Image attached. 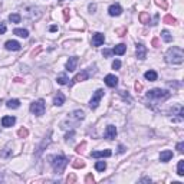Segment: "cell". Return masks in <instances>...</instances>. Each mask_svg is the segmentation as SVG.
I'll list each match as a JSON object with an SVG mask.
<instances>
[{
	"label": "cell",
	"instance_id": "obj_15",
	"mask_svg": "<svg viewBox=\"0 0 184 184\" xmlns=\"http://www.w3.org/2000/svg\"><path fill=\"white\" fill-rule=\"evenodd\" d=\"M5 46H6V49H7V50H20V48H22V46H20V43H19V42H16V40H7Z\"/></svg>",
	"mask_w": 184,
	"mask_h": 184
},
{
	"label": "cell",
	"instance_id": "obj_41",
	"mask_svg": "<svg viewBox=\"0 0 184 184\" xmlns=\"http://www.w3.org/2000/svg\"><path fill=\"white\" fill-rule=\"evenodd\" d=\"M6 29H7V27H6V23H0V33H2V35H3V33H6Z\"/></svg>",
	"mask_w": 184,
	"mask_h": 184
},
{
	"label": "cell",
	"instance_id": "obj_42",
	"mask_svg": "<svg viewBox=\"0 0 184 184\" xmlns=\"http://www.w3.org/2000/svg\"><path fill=\"white\" fill-rule=\"evenodd\" d=\"M117 33H118V36H124L125 33H127V29H125V27H122V29H118V30H117Z\"/></svg>",
	"mask_w": 184,
	"mask_h": 184
},
{
	"label": "cell",
	"instance_id": "obj_27",
	"mask_svg": "<svg viewBox=\"0 0 184 184\" xmlns=\"http://www.w3.org/2000/svg\"><path fill=\"white\" fill-rule=\"evenodd\" d=\"M177 174H179L180 177H183L184 175V161L183 160H180L179 161V165H177Z\"/></svg>",
	"mask_w": 184,
	"mask_h": 184
},
{
	"label": "cell",
	"instance_id": "obj_28",
	"mask_svg": "<svg viewBox=\"0 0 184 184\" xmlns=\"http://www.w3.org/2000/svg\"><path fill=\"white\" fill-rule=\"evenodd\" d=\"M107 168V162L105 161H98L97 164H95V170L97 171H104Z\"/></svg>",
	"mask_w": 184,
	"mask_h": 184
},
{
	"label": "cell",
	"instance_id": "obj_16",
	"mask_svg": "<svg viewBox=\"0 0 184 184\" xmlns=\"http://www.w3.org/2000/svg\"><path fill=\"white\" fill-rule=\"evenodd\" d=\"M63 104H65V95H63L62 92H58V94L53 97V105L60 107V105H63Z\"/></svg>",
	"mask_w": 184,
	"mask_h": 184
},
{
	"label": "cell",
	"instance_id": "obj_20",
	"mask_svg": "<svg viewBox=\"0 0 184 184\" xmlns=\"http://www.w3.org/2000/svg\"><path fill=\"white\" fill-rule=\"evenodd\" d=\"M125 50H127V46H125L124 43H119V45H117V46L112 49V53H115V55H124Z\"/></svg>",
	"mask_w": 184,
	"mask_h": 184
},
{
	"label": "cell",
	"instance_id": "obj_7",
	"mask_svg": "<svg viewBox=\"0 0 184 184\" xmlns=\"http://www.w3.org/2000/svg\"><path fill=\"white\" fill-rule=\"evenodd\" d=\"M88 78H89V70H88V69H83V70L81 72V73H78V75H75V78L72 79V82H70L69 85H73V83H76V82L87 81Z\"/></svg>",
	"mask_w": 184,
	"mask_h": 184
},
{
	"label": "cell",
	"instance_id": "obj_17",
	"mask_svg": "<svg viewBox=\"0 0 184 184\" xmlns=\"http://www.w3.org/2000/svg\"><path fill=\"white\" fill-rule=\"evenodd\" d=\"M15 122H16V118H15V117H3V118H2V125L6 127V128L13 127Z\"/></svg>",
	"mask_w": 184,
	"mask_h": 184
},
{
	"label": "cell",
	"instance_id": "obj_46",
	"mask_svg": "<svg viewBox=\"0 0 184 184\" xmlns=\"http://www.w3.org/2000/svg\"><path fill=\"white\" fill-rule=\"evenodd\" d=\"M118 151L121 152V154H122V152H125V147L124 145H119L118 147Z\"/></svg>",
	"mask_w": 184,
	"mask_h": 184
},
{
	"label": "cell",
	"instance_id": "obj_47",
	"mask_svg": "<svg viewBox=\"0 0 184 184\" xmlns=\"http://www.w3.org/2000/svg\"><path fill=\"white\" fill-rule=\"evenodd\" d=\"M49 30H50V32H56V30H58V26H50Z\"/></svg>",
	"mask_w": 184,
	"mask_h": 184
},
{
	"label": "cell",
	"instance_id": "obj_31",
	"mask_svg": "<svg viewBox=\"0 0 184 184\" xmlns=\"http://www.w3.org/2000/svg\"><path fill=\"white\" fill-rule=\"evenodd\" d=\"M161 36H162V39H164L165 42H171V40H173V36L170 35V32H168V30H162Z\"/></svg>",
	"mask_w": 184,
	"mask_h": 184
},
{
	"label": "cell",
	"instance_id": "obj_44",
	"mask_svg": "<svg viewBox=\"0 0 184 184\" xmlns=\"http://www.w3.org/2000/svg\"><path fill=\"white\" fill-rule=\"evenodd\" d=\"M183 148H184V142H179V144H177V150H179L180 152H183Z\"/></svg>",
	"mask_w": 184,
	"mask_h": 184
},
{
	"label": "cell",
	"instance_id": "obj_36",
	"mask_svg": "<svg viewBox=\"0 0 184 184\" xmlns=\"http://www.w3.org/2000/svg\"><path fill=\"white\" fill-rule=\"evenodd\" d=\"M119 68H121V60H114V62H112V69H119Z\"/></svg>",
	"mask_w": 184,
	"mask_h": 184
},
{
	"label": "cell",
	"instance_id": "obj_12",
	"mask_svg": "<svg viewBox=\"0 0 184 184\" xmlns=\"http://www.w3.org/2000/svg\"><path fill=\"white\" fill-rule=\"evenodd\" d=\"M105 83H107V87H109V88H115L118 85V78L115 75H107L105 76Z\"/></svg>",
	"mask_w": 184,
	"mask_h": 184
},
{
	"label": "cell",
	"instance_id": "obj_39",
	"mask_svg": "<svg viewBox=\"0 0 184 184\" xmlns=\"http://www.w3.org/2000/svg\"><path fill=\"white\" fill-rule=\"evenodd\" d=\"M102 55L105 56V58H108V56H111V55H112V50H109V49H104Z\"/></svg>",
	"mask_w": 184,
	"mask_h": 184
},
{
	"label": "cell",
	"instance_id": "obj_25",
	"mask_svg": "<svg viewBox=\"0 0 184 184\" xmlns=\"http://www.w3.org/2000/svg\"><path fill=\"white\" fill-rule=\"evenodd\" d=\"M9 20H10L12 23H20L22 16H20L19 13H12V15H9Z\"/></svg>",
	"mask_w": 184,
	"mask_h": 184
},
{
	"label": "cell",
	"instance_id": "obj_45",
	"mask_svg": "<svg viewBox=\"0 0 184 184\" xmlns=\"http://www.w3.org/2000/svg\"><path fill=\"white\" fill-rule=\"evenodd\" d=\"M95 10H97V5H89V12H91V13H94Z\"/></svg>",
	"mask_w": 184,
	"mask_h": 184
},
{
	"label": "cell",
	"instance_id": "obj_4",
	"mask_svg": "<svg viewBox=\"0 0 184 184\" xmlns=\"http://www.w3.org/2000/svg\"><path fill=\"white\" fill-rule=\"evenodd\" d=\"M85 118V114H83V111H81V109H76V111H73V112H70L69 117L66 118L65 122H62V128L65 127V125L69 124V127L72 124H78L79 121H82V119ZM68 127V128H69Z\"/></svg>",
	"mask_w": 184,
	"mask_h": 184
},
{
	"label": "cell",
	"instance_id": "obj_1",
	"mask_svg": "<svg viewBox=\"0 0 184 184\" xmlns=\"http://www.w3.org/2000/svg\"><path fill=\"white\" fill-rule=\"evenodd\" d=\"M183 60H184V52L181 48L173 46V48H170L167 50V53H165V62L167 63L180 65V63H183Z\"/></svg>",
	"mask_w": 184,
	"mask_h": 184
},
{
	"label": "cell",
	"instance_id": "obj_40",
	"mask_svg": "<svg viewBox=\"0 0 184 184\" xmlns=\"http://www.w3.org/2000/svg\"><path fill=\"white\" fill-rule=\"evenodd\" d=\"M75 135V131H70V132H68L65 135V138H66V141H69V140H72V137Z\"/></svg>",
	"mask_w": 184,
	"mask_h": 184
},
{
	"label": "cell",
	"instance_id": "obj_3",
	"mask_svg": "<svg viewBox=\"0 0 184 184\" xmlns=\"http://www.w3.org/2000/svg\"><path fill=\"white\" fill-rule=\"evenodd\" d=\"M50 160H52L50 164H52V167H53L55 173L56 174L63 173V170H65L66 165H68V158L63 157V155H55V157H52Z\"/></svg>",
	"mask_w": 184,
	"mask_h": 184
},
{
	"label": "cell",
	"instance_id": "obj_30",
	"mask_svg": "<svg viewBox=\"0 0 184 184\" xmlns=\"http://www.w3.org/2000/svg\"><path fill=\"white\" fill-rule=\"evenodd\" d=\"M72 167L73 168H83L85 167V162L82 161V160H75V161L72 162Z\"/></svg>",
	"mask_w": 184,
	"mask_h": 184
},
{
	"label": "cell",
	"instance_id": "obj_43",
	"mask_svg": "<svg viewBox=\"0 0 184 184\" xmlns=\"http://www.w3.org/2000/svg\"><path fill=\"white\" fill-rule=\"evenodd\" d=\"M135 91H137V92H141V91H142V85H141L140 82H137V83H135Z\"/></svg>",
	"mask_w": 184,
	"mask_h": 184
},
{
	"label": "cell",
	"instance_id": "obj_21",
	"mask_svg": "<svg viewBox=\"0 0 184 184\" xmlns=\"http://www.w3.org/2000/svg\"><path fill=\"white\" fill-rule=\"evenodd\" d=\"M56 82H58L59 85H68V83H69V78L66 76V73H60V75H58V78H56Z\"/></svg>",
	"mask_w": 184,
	"mask_h": 184
},
{
	"label": "cell",
	"instance_id": "obj_18",
	"mask_svg": "<svg viewBox=\"0 0 184 184\" xmlns=\"http://www.w3.org/2000/svg\"><path fill=\"white\" fill-rule=\"evenodd\" d=\"M171 158H173V151H170V150H164V151H161V154H160V160H161L162 162L170 161Z\"/></svg>",
	"mask_w": 184,
	"mask_h": 184
},
{
	"label": "cell",
	"instance_id": "obj_38",
	"mask_svg": "<svg viewBox=\"0 0 184 184\" xmlns=\"http://www.w3.org/2000/svg\"><path fill=\"white\" fill-rule=\"evenodd\" d=\"M69 9H65V10H63V17H65V20L66 22H68V20H69V16H70V13H69Z\"/></svg>",
	"mask_w": 184,
	"mask_h": 184
},
{
	"label": "cell",
	"instance_id": "obj_8",
	"mask_svg": "<svg viewBox=\"0 0 184 184\" xmlns=\"http://www.w3.org/2000/svg\"><path fill=\"white\" fill-rule=\"evenodd\" d=\"M104 137H105L107 140H114L115 137H117V128H115L114 125H108V127H107V130H105Z\"/></svg>",
	"mask_w": 184,
	"mask_h": 184
},
{
	"label": "cell",
	"instance_id": "obj_24",
	"mask_svg": "<svg viewBox=\"0 0 184 184\" xmlns=\"http://www.w3.org/2000/svg\"><path fill=\"white\" fill-rule=\"evenodd\" d=\"M13 33H15V35H17V36H20V38H27V36H29V32H27L26 29H19V27H17V29H15V30H13Z\"/></svg>",
	"mask_w": 184,
	"mask_h": 184
},
{
	"label": "cell",
	"instance_id": "obj_33",
	"mask_svg": "<svg viewBox=\"0 0 184 184\" xmlns=\"http://www.w3.org/2000/svg\"><path fill=\"white\" fill-rule=\"evenodd\" d=\"M155 5L160 6L162 10H167V7H168V5H167V2H165V0H155Z\"/></svg>",
	"mask_w": 184,
	"mask_h": 184
},
{
	"label": "cell",
	"instance_id": "obj_10",
	"mask_svg": "<svg viewBox=\"0 0 184 184\" xmlns=\"http://www.w3.org/2000/svg\"><path fill=\"white\" fill-rule=\"evenodd\" d=\"M137 58L141 60L147 58V48L142 43H137Z\"/></svg>",
	"mask_w": 184,
	"mask_h": 184
},
{
	"label": "cell",
	"instance_id": "obj_6",
	"mask_svg": "<svg viewBox=\"0 0 184 184\" xmlns=\"http://www.w3.org/2000/svg\"><path fill=\"white\" fill-rule=\"evenodd\" d=\"M102 97H104V89H98V91L95 92L94 95H92L91 102H89V107H91V109L98 108V105H99V102H101Z\"/></svg>",
	"mask_w": 184,
	"mask_h": 184
},
{
	"label": "cell",
	"instance_id": "obj_32",
	"mask_svg": "<svg viewBox=\"0 0 184 184\" xmlns=\"http://www.w3.org/2000/svg\"><path fill=\"white\" fill-rule=\"evenodd\" d=\"M17 135L20 137V138H26L29 135V131H27V128H20V130L17 131Z\"/></svg>",
	"mask_w": 184,
	"mask_h": 184
},
{
	"label": "cell",
	"instance_id": "obj_34",
	"mask_svg": "<svg viewBox=\"0 0 184 184\" xmlns=\"http://www.w3.org/2000/svg\"><path fill=\"white\" fill-rule=\"evenodd\" d=\"M85 183H87V184H94V183H95V179L92 177V174H88L87 177H85Z\"/></svg>",
	"mask_w": 184,
	"mask_h": 184
},
{
	"label": "cell",
	"instance_id": "obj_14",
	"mask_svg": "<svg viewBox=\"0 0 184 184\" xmlns=\"http://www.w3.org/2000/svg\"><path fill=\"white\" fill-rule=\"evenodd\" d=\"M108 13H109V16H119L122 13V7L119 5H111L108 9Z\"/></svg>",
	"mask_w": 184,
	"mask_h": 184
},
{
	"label": "cell",
	"instance_id": "obj_5",
	"mask_svg": "<svg viewBox=\"0 0 184 184\" xmlns=\"http://www.w3.org/2000/svg\"><path fill=\"white\" fill-rule=\"evenodd\" d=\"M30 111H32V114L38 115V117L43 115L45 114V101H43V99H38V101H35V102L30 105Z\"/></svg>",
	"mask_w": 184,
	"mask_h": 184
},
{
	"label": "cell",
	"instance_id": "obj_26",
	"mask_svg": "<svg viewBox=\"0 0 184 184\" xmlns=\"http://www.w3.org/2000/svg\"><path fill=\"white\" fill-rule=\"evenodd\" d=\"M162 22L167 23V25H175V23H177V20H175V17H173L171 15H167V16H164Z\"/></svg>",
	"mask_w": 184,
	"mask_h": 184
},
{
	"label": "cell",
	"instance_id": "obj_2",
	"mask_svg": "<svg viewBox=\"0 0 184 184\" xmlns=\"http://www.w3.org/2000/svg\"><path fill=\"white\" fill-rule=\"evenodd\" d=\"M170 92L168 91H164V89H158V88H155V89H151V91L147 92V98L148 99H151V101H157V102H161V101H165V99H168L170 98Z\"/></svg>",
	"mask_w": 184,
	"mask_h": 184
},
{
	"label": "cell",
	"instance_id": "obj_29",
	"mask_svg": "<svg viewBox=\"0 0 184 184\" xmlns=\"http://www.w3.org/2000/svg\"><path fill=\"white\" fill-rule=\"evenodd\" d=\"M85 147H87V141H82V144H79V145L75 148V151L78 152V154H82V152L85 151Z\"/></svg>",
	"mask_w": 184,
	"mask_h": 184
},
{
	"label": "cell",
	"instance_id": "obj_19",
	"mask_svg": "<svg viewBox=\"0 0 184 184\" xmlns=\"http://www.w3.org/2000/svg\"><path fill=\"white\" fill-rule=\"evenodd\" d=\"M144 76H145V79L147 81H150V82H154V81H157V72L155 70H147L145 73H144Z\"/></svg>",
	"mask_w": 184,
	"mask_h": 184
},
{
	"label": "cell",
	"instance_id": "obj_13",
	"mask_svg": "<svg viewBox=\"0 0 184 184\" xmlns=\"http://www.w3.org/2000/svg\"><path fill=\"white\" fill-rule=\"evenodd\" d=\"M76 65H78V58L76 56H72L68 59L66 62V70H69V72H73L76 69Z\"/></svg>",
	"mask_w": 184,
	"mask_h": 184
},
{
	"label": "cell",
	"instance_id": "obj_23",
	"mask_svg": "<svg viewBox=\"0 0 184 184\" xmlns=\"http://www.w3.org/2000/svg\"><path fill=\"white\" fill-rule=\"evenodd\" d=\"M140 22L144 23V25H148L150 23V15L147 12H141L140 13Z\"/></svg>",
	"mask_w": 184,
	"mask_h": 184
},
{
	"label": "cell",
	"instance_id": "obj_11",
	"mask_svg": "<svg viewBox=\"0 0 184 184\" xmlns=\"http://www.w3.org/2000/svg\"><path fill=\"white\" fill-rule=\"evenodd\" d=\"M112 155V151L111 150H104V151H94L91 154V157L94 158H107Z\"/></svg>",
	"mask_w": 184,
	"mask_h": 184
},
{
	"label": "cell",
	"instance_id": "obj_35",
	"mask_svg": "<svg viewBox=\"0 0 184 184\" xmlns=\"http://www.w3.org/2000/svg\"><path fill=\"white\" fill-rule=\"evenodd\" d=\"M66 181L69 184H73L76 181V177H75V174H70V175H68V179H66Z\"/></svg>",
	"mask_w": 184,
	"mask_h": 184
},
{
	"label": "cell",
	"instance_id": "obj_22",
	"mask_svg": "<svg viewBox=\"0 0 184 184\" xmlns=\"http://www.w3.org/2000/svg\"><path fill=\"white\" fill-rule=\"evenodd\" d=\"M6 105H7V108L16 109L20 107V101H19V99H9V101L6 102Z\"/></svg>",
	"mask_w": 184,
	"mask_h": 184
},
{
	"label": "cell",
	"instance_id": "obj_9",
	"mask_svg": "<svg viewBox=\"0 0 184 184\" xmlns=\"http://www.w3.org/2000/svg\"><path fill=\"white\" fill-rule=\"evenodd\" d=\"M105 42V36L102 33H95L92 35V46H101Z\"/></svg>",
	"mask_w": 184,
	"mask_h": 184
},
{
	"label": "cell",
	"instance_id": "obj_37",
	"mask_svg": "<svg viewBox=\"0 0 184 184\" xmlns=\"http://www.w3.org/2000/svg\"><path fill=\"white\" fill-rule=\"evenodd\" d=\"M151 45L154 46V48H158V46H160V39H158V38H154V39L151 40Z\"/></svg>",
	"mask_w": 184,
	"mask_h": 184
}]
</instances>
